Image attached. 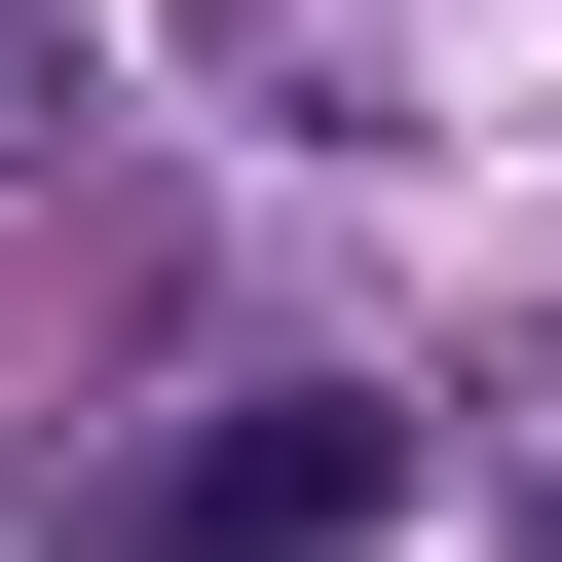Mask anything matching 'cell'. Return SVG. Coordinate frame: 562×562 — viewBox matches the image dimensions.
<instances>
[{
	"instance_id": "6da1fadb",
	"label": "cell",
	"mask_w": 562,
	"mask_h": 562,
	"mask_svg": "<svg viewBox=\"0 0 562 562\" xmlns=\"http://www.w3.org/2000/svg\"><path fill=\"white\" fill-rule=\"evenodd\" d=\"M375 525H413L375 375H262V413H150V450L76 487V562H375Z\"/></svg>"
}]
</instances>
